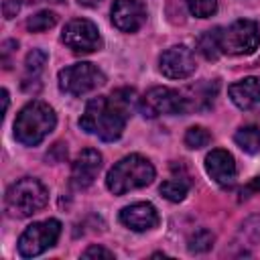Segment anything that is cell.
<instances>
[{
  "instance_id": "obj_2",
  "label": "cell",
  "mask_w": 260,
  "mask_h": 260,
  "mask_svg": "<svg viewBox=\"0 0 260 260\" xmlns=\"http://www.w3.org/2000/svg\"><path fill=\"white\" fill-rule=\"evenodd\" d=\"M55 110L45 102L32 100L16 114L14 138L24 146H37L55 130Z\"/></svg>"
},
{
  "instance_id": "obj_9",
  "label": "cell",
  "mask_w": 260,
  "mask_h": 260,
  "mask_svg": "<svg viewBox=\"0 0 260 260\" xmlns=\"http://www.w3.org/2000/svg\"><path fill=\"white\" fill-rule=\"evenodd\" d=\"M61 41L73 53H93L102 47V37L98 26L87 18H73L65 24Z\"/></svg>"
},
{
  "instance_id": "obj_23",
  "label": "cell",
  "mask_w": 260,
  "mask_h": 260,
  "mask_svg": "<svg viewBox=\"0 0 260 260\" xmlns=\"http://www.w3.org/2000/svg\"><path fill=\"white\" fill-rule=\"evenodd\" d=\"M211 244H213V234L207 230H197L189 238V250L191 252H205L211 248Z\"/></svg>"
},
{
  "instance_id": "obj_10",
  "label": "cell",
  "mask_w": 260,
  "mask_h": 260,
  "mask_svg": "<svg viewBox=\"0 0 260 260\" xmlns=\"http://www.w3.org/2000/svg\"><path fill=\"white\" fill-rule=\"evenodd\" d=\"M160 73L169 79H185L195 71V55L189 47L185 45H175L171 49H167L160 59Z\"/></svg>"
},
{
  "instance_id": "obj_18",
  "label": "cell",
  "mask_w": 260,
  "mask_h": 260,
  "mask_svg": "<svg viewBox=\"0 0 260 260\" xmlns=\"http://www.w3.org/2000/svg\"><path fill=\"white\" fill-rule=\"evenodd\" d=\"M219 30H221V26H215V28H211V30H205V32L199 37V41H197V51H199L205 59H209V61H215V59L221 55Z\"/></svg>"
},
{
  "instance_id": "obj_20",
  "label": "cell",
  "mask_w": 260,
  "mask_h": 260,
  "mask_svg": "<svg viewBox=\"0 0 260 260\" xmlns=\"http://www.w3.org/2000/svg\"><path fill=\"white\" fill-rule=\"evenodd\" d=\"M45 61H47V53L41 51V49H32V51L26 55V61H24V71H26V79H24V81L37 79V75L43 71Z\"/></svg>"
},
{
  "instance_id": "obj_12",
  "label": "cell",
  "mask_w": 260,
  "mask_h": 260,
  "mask_svg": "<svg viewBox=\"0 0 260 260\" xmlns=\"http://www.w3.org/2000/svg\"><path fill=\"white\" fill-rule=\"evenodd\" d=\"M102 169V154L95 150V148H85L81 150L75 160H73V167H71V185L75 189H85L89 187L98 173Z\"/></svg>"
},
{
  "instance_id": "obj_24",
  "label": "cell",
  "mask_w": 260,
  "mask_h": 260,
  "mask_svg": "<svg viewBox=\"0 0 260 260\" xmlns=\"http://www.w3.org/2000/svg\"><path fill=\"white\" fill-rule=\"evenodd\" d=\"M83 258H114V252H110L108 248H102V246H89L83 254Z\"/></svg>"
},
{
  "instance_id": "obj_3",
  "label": "cell",
  "mask_w": 260,
  "mask_h": 260,
  "mask_svg": "<svg viewBox=\"0 0 260 260\" xmlns=\"http://www.w3.org/2000/svg\"><path fill=\"white\" fill-rule=\"evenodd\" d=\"M154 175V167L148 158L140 154H128L108 171L106 187L114 195H124L128 191L150 185Z\"/></svg>"
},
{
  "instance_id": "obj_16",
  "label": "cell",
  "mask_w": 260,
  "mask_h": 260,
  "mask_svg": "<svg viewBox=\"0 0 260 260\" xmlns=\"http://www.w3.org/2000/svg\"><path fill=\"white\" fill-rule=\"evenodd\" d=\"M171 171H173V175L160 185V195L165 197V199H169V201H173V203H179V201H183L185 199V195L189 193V189H191V177H189V173L183 169V165H173L171 167Z\"/></svg>"
},
{
  "instance_id": "obj_7",
  "label": "cell",
  "mask_w": 260,
  "mask_h": 260,
  "mask_svg": "<svg viewBox=\"0 0 260 260\" xmlns=\"http://www.w3.org/2000/svg\"><path fill=\"white\" fill-rule=\"evenodd\" d=\"M59 87L69 95H85L106 83V75L93 63H73L59 71Z\"/></svg>"
},
{
  "instance_id": "obj_6",
  "label": "cell",
  "mask_w": 260,
  "mask_h": 260,
  "mask_svg": "<svg viewBox=\"0 0 260 260\" xmlns=\"http://www.w3.org/2000/svg\"><path fill=\"white\" fill-rule=\"evenodd\" d=\"M138 110L144 118H158V116H175V114H189L187 100L183 91L171 87H152L148 89L140 102Z\"/></svg>"
},
{
  "instance_id": "obj_1",
  "label": "cell",
  "mask_w": 260,
  "mask_h": 260,
  "mask_svg": "<svg viewBox=\"0 0 260 260\" xmlns=\"http://www.w3.org/2000/svg\"><path fill=\"white\" fill-rule=\"evenodd\" d=\"M134 106L132 89H118L114 95H100L87 102L79 118V126L104 142H114L122 136L130 110Z\"/></svg>"
},
{
  "instance_id": "obj_8",
  "label": "cell",
  "mask_w": 260,
  "mask_h": 260,
  "mask_svg": "<svg viewBox=\"0 0 260 260\" xmlns=\"http://www.w3.org/2000/svg\"><path fill=\"white\" fill-rule=\"evenodd\" d=\"M61 236V223L57 219H45V221H35L28 225L20 238H18V254L22 258H32L49 250L51 246L57 244Z\"/></svg>"
},
{
  "instance_id": "obj_5",
  "label": "cell",
  "mask_w": 260,
  "mask_h": 260,
  "mask_svg": "<svg viewBox=\"0 0 260 260\" xmlns=\"http://www.w3.org/2000/svg\"><path fill=\"white\" fill-rule=\"evenodd\" d=\"M258 45H260V32L254 20L240 18L219 30V47L223 55H232V57L250 55L258 49Z\"/></svg>"
},
{
  "instance_id": "obj_21",
  "label": "cell",
  "mask_w": 260,
  "mask_h": 260,
  "mask_svg": "<svg viewBox=\"0 0 260 260\" xmlns=\"http://www.w3.org/2000/svg\"><path fill=\"white\" fill-rule=\"evenodd\" d=\"M211 142V134L209 130H205L203 126H191L185 132V144L189 148H203Z\"/></svg>"
},
{
  "instance_id": "obj_13",
  "label": "cell",
  "mask_w": 260,
  "mask_h": 260,
  "mask_svg": "<svg viewBox=\"0 0 260 260\" xmlns=\"http://www.w3.org/2000/svg\"><path fill=\"white\" fill-rule=\"evenodd\" d=\"M205 171L207 175L221 187H232L236 183V160L234 156L223 150V148H213L207 156H205Z\"/></svg>"
},
{
  "instance_id": "obj_26",
  "label": "cell",
  "mask_w": 260,
  "mask_h": 260,
  "mask_svg": "<svg viewBox=\"0 0 260 260\" xmlns=\"http://www.w3.org/2000/svg\"><path fill=\"white\" fill-rule=\"evenodd\" d=\"M81 6H98L102 0H77Z\"/></svg>"
},
{
  "instance_id": "obj_14",
  "label": "cell",
  "mask_w": 260,
  "mask_h": 260,
  "mask_svg": "<svg viewBox=\"0 0 260 260\" xmlns=\"http://www.w3.org/2000/svg\"><path fill=\"white\" fill-rule=\"evenodd\" d=\"M120 221L132 232H148L158 225L160 217L152 203H132L120 211Z\"/></svg>"
},
{
  "instance_id": "obj_4",
  "label": "cell",
  "mask_w": 260,
  "mask_h": 260,
  "mask_svg": "<svg viewBox=\"0 0 260 260\" xmlns=\"http://www.w3.org/2000/svg\"><path fill=\"white\" fill-rule=\"evenodd\" d=\"M49 201L47 187L32 177H24L12 183L4 195V209L10 217H30L41 211Z\"/></svg>"
},
{
  "instance_id": "obj_15",
  "label": "cell",
  "mask_w": 260,
  "mask_h": 260,
  "mask_svg": "<svg viewBox=\"0 0 260 260\" xmlns=\"http://www.w3.org/2000/svg\"><path fill=\"white\" fill-rule=\"evenodd\" d=\"M228 93L240 110H252L260 104V77H244L232 83Z\"/></svg>"
},
{
  "instance_id": "obj_19",
  "label": "cell",
  "mask_w": 260,
  "mask_h": 260,
  "mask_svg": "<svg viewBox=\"0 0 260 260\" xmlns=\"http://www.w3.org/2000/svg\"><path fill=\"white\" fill-rule=\"evenodd\" d=\"M55 24H57V16L51 10H39L37 14H32L26 20V28L30 32H45V30L53 28Z\"/></svg>"
},
{
  "instance_id": "obj_17",
  "label": "cell",
  "mask_w": 260,
  "mask_h": 260,
  "mask_svg": "<svg viewBox=\"0 0 260 260\" xmlns=\"http://www.w3.org/2000/svg\"><path fill=\"white\" fill-rule=\"evenodd\" d=\"M234 140H236V144H238L244 152H248V154L260 152V126H254V124L242 126V128L234 134Z\"/></svg>"
},
{
  "instance_id": "obj_22",
  "label": "cell",
  "mask_w": 260,
  "mask_h": 260,
  "mask_svg": "<svg viewBox=\"0 0 260 260\" xmlns=\"http://www.w3.org/2000/svg\"><path fill=\"white\" fill-rule=\"evenodd\" d=\"M189 12L197 18H209L217 10V0H185Z\"/></svg>"
},
{
  "instance_id": "obj_25",
  "label": "cell",
  "mask_w": 260,
  "mask_h": 260,
  "mask_svg": "<svg viewBox=\"0 0 260 260\" xmlns=\"http://www.w3.org/2000/svg\"><path fill=\"white\" fill-rule=\"evenodd\" d=\"M256 191H260V177L252 179V181L242 189V197H248L250 193H256Z\"/></svg>"
},
{
  "instance_id": "obj_11",
  "label": "cell",
  "mask_w": 260,
  "mask_h": 260,
  "mask_svg": "<svg viewBox=\"0 0 260 260\" xmlns=\"http://www.w3.org/2000/svg\"><path fill=\"white\" fill-rule=\"evenodd\" d=\"M146 20V8L140 0H114L112 24L122 32H136Z\"/></svg>"
}]
</instances>
